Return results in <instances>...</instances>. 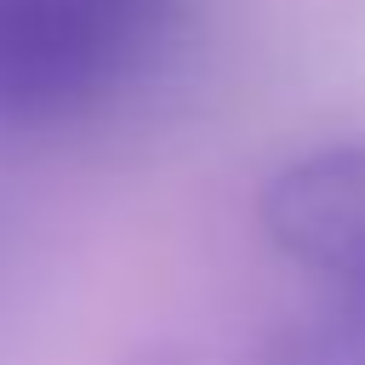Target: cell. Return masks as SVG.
Returning <instances> with one entry per match:
<instances>
[{"instance_id": "1", "label": "cell", "mask_w": 365, "mask_h": 365, "mask_svg": "<svg viewBox=\"0 0 365 365\" xmlns=\"http://www.w3.org/2000/svg\"><path fill=\"white\" fill-rule=\"evenodd\" d=\"M257 222L308 274L365 285V143L285 160L257 194Z\"/></svg>"}]
</instances>
